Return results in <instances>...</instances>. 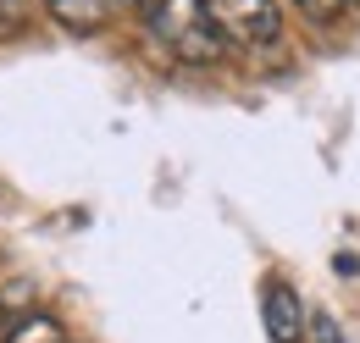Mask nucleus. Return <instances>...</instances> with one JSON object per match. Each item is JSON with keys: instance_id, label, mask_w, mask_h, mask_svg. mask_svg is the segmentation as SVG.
Instances as JSON below:
<instances>
[{"instance_id": "1", "label": "nucleus", "mask_w": 360, "mask_h": 343, "mask_svg": "<svg viewBox=\"0 0 360 343\" xmlns=\"http://www.w3.org/2000/svg\"><path fill=\"white\" fill-rule=\"evenodd\" d=\"M134 6H139L144 34L161 44L167 56H178L183 67H217L227 56L222 34L211 28V17H205L200 0H134Z\"/></svg>"}, {"instance_id": "2", "label": "nucleus", "mask_w": 360, "mask_h": 343, "mask_svg": "<svg viewBox=\"0 0 360 343\" xmlns=\"http://www.w3.org/2000/svg\"><path fill=\"white\" fill-rule=\"evenodd\" d=\"M211 28L222 34V44H244V50H261V44H277L283 34V11L277 0H200Z\"/></svg>"}, {"instance_id": "3", "label": "nucleus", "mask_w": 360, "mask_h": 343, "mask_svg": "<svg viewBox=\"0 0 360 343\" xmlns=\"http://www.w3.org/2000/svg\"><path fill=\"white\" fill-rule=\"evenodd\" d=\"M261 321H266L271 343H305V304L283 277L261 283Z\"/></svg>"}, {"instance_id": "4", "label": "nucleus", "mask_w": 360, "mask_h": 343, "mask_svg": "<svg viewBox=\"0 0 360 343\" xmlns=\"http://www.w3.org/2000/svg\"><path fill=\"white\" fill-rule=\"evenodd\" d=\"M111 6H117V0H45V11L61 28H72V34H94V28L111 17Z\"/></svg>"}, {"instance_id": "5", "label": "nucleus", "mask_w": 360, "mask_h": 343, "mask_svg": "<svg viewBox=\"0 0 360 343\" xmlns=\"http://www.w3.org/2000/svg\"><path fill=\"white\" fill-rule=\"evenodd\" d=\"M294 6H300V11L311 17V22H338V17H344V11L355 6V0H294Z\"/></svg>"}, {"instance_id": "6", "label": "nucleus", "mask_w": 360, "mask_h": 343, "mask_svg": "<svg viewBox=\"0 0 360 343\" xmlns=\"http://www.w3.org/2000/svg\"><path fill=\"white\" fill-rule=\"evenodd\" d=\"M305 338H311V343H344V338H338V327H333V316H321V310L311 316V332H305Z\"/></svg>"}, {"instance_id": "7", "label": "nucleus", "mask_w": 360, "mask_h": 343, "mask_svg": "<svg viewBox=\"0 0 360 343\" xmlns=\"http://www.w3.org/2000/svg\"><path fill=\"white\" fill-rule=\"evenodd\" d=\"M22 6H28V0H0V28H11V22H22Z\"/></svg>"}, {"instance_id": "8", "label": "nucleus", "mask_w": 360, "mask_h": 343, "mask_svg": "<svg viewBox=\"0 0 360 343\" xmlns=\"http://www.w3.org/2000/svg\"><path fill=\"white\" fill-rule=\"evenodd\" d=\"M11 338V321H6V310H0V343Z\"/></svg>"}]
</instances>
